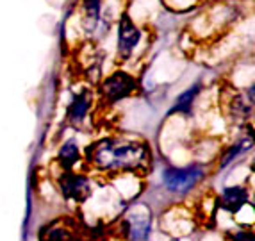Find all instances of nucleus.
Wrapping results in <instances>:
<instances>
[{"label":"nucleus","instance_id":"nucleus-14","mask_svg":"<svg viewBox=\"0 0 255 241\" xmlns=\"http://www.w3.org/2000/svg\"><path fill=\"white\" fill-rule=\"evenodd\" d=\"M232 241H254V236L252 233H236Z\"/></svg>","mask_w":255,"mask_h":241},{"label":"nucleus","instance_id":"nucleus-10","mask_svg":"<svg viewBox=\"0 0 255 241\" xmlns=\"http://www.w3.org/2000/svg\"><path fill=\"white\" fill-rule=\"evenodd\" d=\"M57 159H59L61 166H64L66 170L72 168L77 163V159H79V147H77L75 141H66V143L59 148Z\"/></svg>","mask_w":255,"mask_h":241},{"label":"nucleus","instance_id":"nucleus-6","mask_svg":"<svg viewBox=\"0 0 255 241\" xmlns=\"http://www.w3.org/2000/svg\"><path fill=\"white\" fill-rule=\"evenodd\" d=\"M248 202V191L245 188H227L221 195V208L225 209V211L230 213H236Z\"/></svg>","mask_w":255,"mask_h":241},{"label":"nucleus","instance_id":"nucleus-1","mask_svg":"<svg viewBox=\"0 0 255 241\" xmlns=\"http://www.w3.org/2000/svg\"><path fill=\"white\" fill-rule=\"evenodd\" d=\"M90 163L100 172H134L148 161V148L137 141L107 138L88 150Z\"/></svg>","mask_w":255,"mask_h":241},{"label":"nucleus","instance_id":"nucleus-4","mask_svg":"<svg viewBox=\"0 0 255 241\" xmlns=\"http://www.w3.org/2000/svg\"><path fill=\"white\" fill-rule=\"evenodd\" d=\"M59 191L64 199L73 200V202H84L91 195V184L84 175H77L72 172H66L57 181Z\"/></svg>","mask_w":255,"mask_h":241},{"label":"nucleus","instance_id":"nucleus-13","mask_svg":"<svg viewBox=\"0 0 255 241\" xmlns=\"http://www.w3.org/2000/svg\"><path fill=\"white\" fill-rule=\"evenodd\" d=\"M250 145H252V141H243V143H239V145H236V147H232V148H230V152L227 154V157L223 159V165H221V166H229L230 161L236 159L238 156H241V154L245 152L247 148H250Z\"/></svg>","mask_w":255,"mask_h":241},{"label":"nucleus","instance_id":"nucleus-8","mask_svg":"<svg viewBox=\"0 0 255 241\" xmlns=\"http://www.w3.org/2000/svg\"><path fill=\"white\" fill-rule=\"evenodd\" d=\"M150 233V220L145 216H134L127 222V236L130 241H146Z\"/></svg>","mask_w":255,"mask_h":241},{"label":"nucleus","instance_id":"nucleus-12","mask_svg":"<svg viewBox=\"0 0 255 241\" xmlns=\"http://www.w3.org/2000/svg\"><path fill=\"white\" fill-rule=\"evenodd\" d=\"M82 7H84L86 18L95 23L100 14V0H82Z\"/></svg>","mask_w":255,"mask_h":241},{"label":"nucleus","instance_id":"nucleus-9","mask_svg":"<svg viewBox=\"0 0 255 241\" xmlns=\"http://www.w3.org/2000/svg\"><path fill=\"white\" fill-rule=\"evenodd\" d=\"M91 107V98L90 95L86 93H79L75 95V98H73V102L70 104L68 107V118L72 120V122H81L82 118H84L86 114H88V111H90Z\"/></svg>","mask_w":255,"mask_h":241},{"label":"nucleus","instance_id":"nucleus-7","mask_svg":"<svg viewBox=\"0 0 255 241\" xmlns=\"http://www.w3.org/2000/svg\"><path fill=\"white\" fill-rule=\"evenodd\" d=\"M73 231L64 222H55L47 225L39 234V241H73Z\"/></svg>","mask_w":255,"mask_h":241},{"label":"nucleus","instance_id":"nucleus-2","mask_svg":"<svg viewBox=\"0 0 255 241\" xmlns=\"http://www.w3.org/2000/svg\"><path fill=\"white\" fill-rule=\"evenodd\" d=\"M202 177H204V170L200 166L168 168L164 172V184L173 193H187Z\"/></svg>","mask_w":255,"mask_h":241},{"label":"nucleus","instance_id":"nucleus-11","mask_svg":"<svg viewBox=\"0 0 255 241\" xmlns=\"http://www.w3.org/2000/svg\"><path fill=\"white\" fill-rule=\"evenodd\" d=\"M198 89H200L198 86H193V88H189L187 91H184V93L177 98V102H175L173 111H177V113H187V111L191 109L193 100H195L196 95H198Z\"/></svg>","mask_w":255,"mask_h":241},{"label":"nucleus","instance_id":"nucleus-3","mask_svg":"<svg viewBox=\"0 0 255 241\" xmlns=\"http://www.w3.org/2000/svg\"><path fill=\"white\" fill-rule=\"evenodd\" d=\"M134 89H136L134 77L125 72H116L115 75H111L109 79H106V82L102 86V95L107 102L115 104V102L124 100L128 95H132Z\"/></svg>","mask_w":255,"mask_h":241},{"label":"nucleus","instance_id":"nucleus-5","mask_svg":"<svg viewBox=\"0 0 255 241\" xmlns=\"http://www.w3.org/2000/svg\"><path fill=\"white\" fill-rule=\"evenodd\" d=\"M141 41V32L134 21L128 16H124L120 20L118 25V54L122 59L130 57L134 48L137 47V43Z\"/></svg>","mask_w":255,"mask_h":241}]
</instances>
